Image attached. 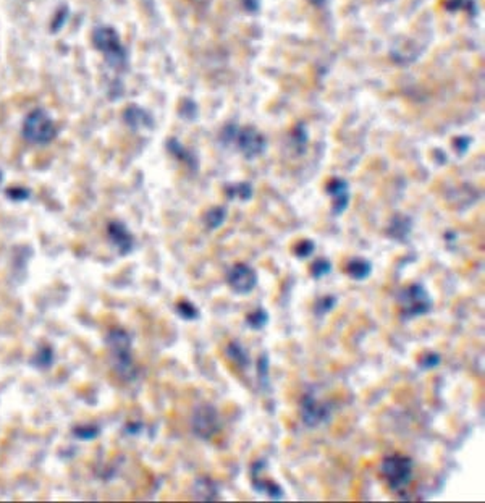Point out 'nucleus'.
I'll use <instances>...</instances> for the list:
<instances>
[{"label":"nucleus","mask_w":485,"mask_h":503,"mask_svg":"<svg viewBox=\"0 0 485 503\" xmlns=\"http://www.w3.org/2000/svg\"><path fill=\"white\" fill-rule=\"evenodd\" d=\"M222 140L225 141V145L235 143L238 149L243 152V156L248 157V159H254V157L264 154V151H266V140L254 128H243L239 131L237 127H228L222 133Z\"/></svg>","instance_id":"nucleus-6"},{"label":"nucleus","mask_w":485,"mask_h":503,"mask_svg":"<svg viewBox=\"0 0 485 503\" xmlns=\"http://www.w3.org/2000/svg\"><path fill=\"white\" fill-rule=\"evenodd\" d=\"M227 282L235 293L248 295L256 289L257 285V274L253 267L243 262L235 264L227 274Z\"/></svg>","instance_id":"nucleus-9"},{"label":"nucleus","mask_w":485,"mask_h":503,"mask_svg":"<svg viewBox=\"0 0 485 503\" xmlns=\"http://www.w3.org/2000/svg\"><path fill=\"white\" fill-rule=\"evenodd\" d=\"M325 191H327V194L332 198L333 214L335 215L343 214L349 204V186L347 181L342 179L330 180L327 186H325Z\"/></svg>","instance_id":"nucleus-11"},{"label":"nucleus","mask_w":485,"mask_h":503,"mask_svg":"<svg viewBox=\"0 0 485 503\" xmlns=\"http://www.w3.org/2000/svg\"><path fill=\"white\" fill-rule=\"evenodd\" d=\"M398 306L403 319L421 318L432 309L430 293L421 284H412L398 295Z\"/></svg>","instance_id":"nucleus-5"},{"label":"nucleus","mask_w":485,"mask_h":503,"mask_svg":"<svg viewBox=\"0 0 485 503\" xmlns=\"http://www.w3.org/2000/svg\"><path fill=\"white\" fill-rule=\"evenodd\" d=\"M414 463L405 455L395 453L385 457L381 464V474L393 492H401L411 484Z\"/></svg>","instance_id":"nucleus-3"},{"label":"nucleus","mask_w":485,"mask_h":503,"mask_svg":"<svg viewBox=\"0 0 485 503\" xmlns=\"http://www.w3.org/2000/svg\"><path fill=\"white\" fill-rule=\"evenodd\" d=\"M315 251V243L311 241V239H301L295 244L293 248V255H295L298 259H307L314 255Z\"/></svg>","instance_id":"nucleus-21"},{"label":"nucleus","mask_w":485,"mask_h":503,"mask_svg":"<svg viewBox=\"0 0 485 503\" xmlns=\"http://www.w3.org/2000/svg\"><path fill=\"white\" fill-rule=\"evenodd\" d=\"M330 271H332V264H330L329 259H315L311 266V275L314 277L315 280L329 275Z\"/></svg>","instance_id":"nucleus-24"},{"label":"nucleus","mask_w":485,"mask_h":503,"mask_svg":"<svg viewBox=\"0 0 485 503\" xmlns=\"http://www.w3.org/2000/svg\"><path fill=\"white\" fill-rule=\"evenodd\" d=\"M227 191V196L230 199H241V201H249L253 198V188L249 183H237L230 185L225 188Z\"/></svg>","instance_id":"nucleus-18"},{"label":"nucleus","mask_w":485,"mask_h":503,"mask_svg":"<svg viewBox=\"0 0 485 503\" xmlns=\"http://www.w3.org/2000/svg\"><path fill=\"white\" fill-rule=\"evenodd\" d=\"M93 42L95 49L102 52L104 59L113 70H125L128 64L127 51L120 41L117 31L110 26H100L94 31Z\"/></svg>","instance_id":"nucleus-2"},{"label":"nucleus","mask_w":485,"mask_h":503,"mask_svg":"<svg viewBox=\"0 0 485 503\" xmlns=\"http://www.w3.org/2000/svg\"><path fill=\"white\" fill-rule=\"evenodd\" d=\"M225 354H227V358L235 364V366L241 369L249 367V354L238 342H230L227 345V348H225Z\"/></svg>","instance_id":"nucleus-16"},{"label":"nucleus","mask_w":485,"mask_h":503,"mask_svg":"<svg viewBox=\"0 0 485 503\" xmlns=\"http://www.w3.org/2000/svg\"><path fill=\"white\" fill-rule=\"evenodd\" d=\"M107 347L115 372L123 379L131 381L136 374V367H134L131 356V338H129V335L123 329H112L107 335Z\"/></svg>","instance_id":"nucleus-1"},{"label":"nucleus","mask_w":485,"mask_h":503,"mask_svg":"<svg viewBox=\"0 0 485 503\" xmlns=\"http://www.w3.org/2000/svg\"><path fill=\"white\" fill-rule=\"evenodd\" d=\"M109 239L115 248L118 249L120 255H128L133 249V235L125 227L122 222H112L107 228Z\"/></svg>","instance_id":"nucleus-12"},{"label":"nucleus","mask_w":485,"mask_h":503,"mask_svg":"<svg viewBox=\"0 0 485 503\" xmlns=\"http://www.w3.org/2000/svg\"><path fill=\"white\" fill-rule=\"evenodd\" d=\"M227 208H223V205H215V208L209 209L204 215L205 227L209 230H217L219 227H222L225 220H227Z\"/></svg>","instance_id":"nucleus-17"},{"label":"nucleus","mask_w":485,"mask_h":503,"mask_svg":"<svg viewBox=\"0 0 485 503\" xmlns=\"http://www.w3.org/2000/svg\"><path fill=\"white\" fill-rule=\"evenodd\" d=\"M23 136L31 145H49L51 141L55 140L57 127L51 115L44 109H35L28 113V117L23 123Z\"/></svg>","instance_id":"nucleus-4"},{"label":"nucleus","mask_w":485,"mask_h":503,"mask_svg":"<svg viewBox=\"0 0 485 503\" xmlns=\"http://www.w3.org/2000/svg\"><path fill=\"white\" fill-rule=\"evenodd\" d=\"M193 491L194 497L199 498V500H217L219 498V486L210 477L196 479Z\"/></svg>","instance_id":"nucleus-14"},{"label":"nucleus","mask_w":485,"mask_h":503,"mask_svg":"<svg viewBox=\"0 0 485 503\" xmlns=\"http://www.w3.org/2000/svg\"><path fill=\"white\" fill-rule=\"evenodd\" d=\"M267 322H268V313H267L266 309H262V308L254 309L253 313H249L246 315L248 327L253 329V330H261V329H264L267 325Z\"/></svg>","instance_id":"nucleus-19"},{"label":"nucleus","mask_w":485,"mask_h":503,"mask_svg":"<svg viewBox=\"0 0 485 503\" xmlns=\"http://www.w3.org/2000/svg\"><path fill=\"white\" fill-rule=\"evenodd\" d=\"M125 118H127V123L131 125L133 128H141V127H144V122L151 123V122H149L147 115L144 113L141 109H138V107L128 109L127 110V117H125Z\"/></svg>","instance_id":"nucleus-23"},{"label":"nucleus","mask_w":485,"mask_h":503,"mask_svg":"<svg viewBox=\"0 0 485 503\" xmlns=\"http://www.w3.org/2000/svg\"><path fill=\"white\" fill-rule=\"evenodd\" d=\"M191 428L196 437L201 440H212L220 432V416L212 405H201L194 410Z\"/></svg>","instance_id":"nucleus-7"},{"label":"nucleus","mask_w":485,"mask_h":503,"mask_svg":"<svg viewBox=\"0 0 485 503\" xmlns=\"http://www.w3.org/2000/svg\"><path fill=\"white\" fill-rule=\"evenodd\" d=\"M257 371H259V376H261V377H267V372H268V358H267V354H264V356L259 359Z\"/></svg>","instance_id":"nucleus-26"},{"label":"nucleus","mask_w":485,"mask_h":503,"mask_svg":"<svg viewBox=\"0 0 485 503\" xmlns=\"http://www.w3.org/2000/svg\"><path fill=\"white\" fill-rule=\"evenodd\" d=\"M412 230V220L405 214L393 215L390 223H388L387 235L395 241H406L410 238Z\"/></svg>","instance_id":"nucleus-13"},{"label":"nucleus","mask_w":485,"mask_h":503,"mask_svg":"<svg viewBox=\"0 0 485 503\" xmlns=\"http://www.w3.org/2000/svg\"><path fill=\"white\" fill-rule=\"evenodd\" d=\"M335 306H337V298H335L333 295L322 296V298H319L314 303V314L319 315V318H322V315L329 314L330 311L335 308Z\"/></svg>","instance_id":"nucleus-20"},{"label":"nucleus","mask_w":485,"mask_h":503,"mask_svg":"<svg viewBox=\"0 0 485 503\" xmlns=\"http://www.w3.org/2000/svg\"><path fill=\"white\" fill-rule=\"evenodd\" d=\"M440 363H441V356L439 353L427 351L419 358V363H417V364H419V367L424 369V371H430V369L439 366Z\"/></svg>","instance_id":"nucleus-25"},{"label":"nucleus","mask_w":485,"mask_h":503,"mask_svg":"<svg viewBox=\"0 0 485 503\" xmlns=\"http://www.w3.org/2000/svg\"><path fill=\"white\" fill-rule=\"evenodd\" d=\"M301 418L307 428H317L329 421L330 406L317 400L312 394H306L301 399Z\"/></svg>","instance_id":"nucleus-8"},{"label":"nucleus","mask_w":485,"mask_h":503,"mask_svg":"<svg viewBox=\"0 0 485 503\" xmlns=\"http://www.w3.org/2000/svg\"><path fill=\"white\" fill-rule=\"evenodd\" d=\"M264 464H266L264 461H256L251 466V484H253L254 491L267 493V495L273 498V500H280V498H283V495H285L283 488L278 486L277 482L261 477V473L266 469Z\"/></svg>","instance_id":"nucleus-10"},{"label":"nucleus","mask_w":485,"mask_h":503,"mask_svg":"<svg viewBox=\"0 0 485 503\" xmlns=\"http://www.w3.org/2000/svg\"><path fill=\"white\" fill-rule=\"evenodd\" d=\"M176 314L180 315L181 319L185 320H194L199 318V309L196 308V306L193 303H190V301H180L179 304H176Z\"/></svg>","instance_id":"nucleus-22"},{"label":"nucleus","mask_w":485,"mask_h":503,"mask_svg":"<svg viewBox=\"0 0 485 503\" xmlns=\"http://www.w3.org/2000/svg\"><path fill=\"white\" fill-rule=\"evenodd\" d=\"M372 272V264L363 257H353L347 266V274L353 280H366Z\"/></svg>","instance_id":"nucleus-15"}]
</instances>
